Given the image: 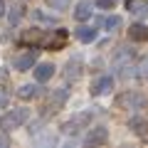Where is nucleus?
<instances>
[{
    "mask_svg": "<svg viewBox=\"0 0 148 148\" xmlns=\"http://www.w3.org/2000/svg\"><path fill=\"white\" fill-rule=\"evenodd\" d=\"M27 119H30V111L27 109H12V111H8V114L0 116V128H3V131H15V128H20Z\"/></svg>",
    "mask_w": 148,
    "mask_h": 148,
    "instance_id": "obj_1",
    "label": "nucleus"
},
{
    "mask_svg": "<svg viewBox=\"0 0 148 148\" xmlns=\"http://www.w3.org/2000/svg\"><path fill=\"white\" fill-rule=\"evenodd\" d=\"M37 64V52L32 49V52H25V54H17L15 59H12V67L17 69V72H27V69H32Z\"/></svg>",
    "mask_w": 148,
    "mask_h": 148,
    "instance_id": "obj_2",
    "label": "nucleus"
},
{
    "mask_svg": "<svg viewBox=\"0 0 148 148\" xmlns=\"http://www.w3.org/2000/svg\"><path fill=\"white\" fill-rule=\"evenodd\" d=\"M89 121H91V111H86V114H77V116L69 119L62 128H64V133H77V131H79V126H86Z\"/></svg>",
    "mask_w": 148,
    "mask_h": 148,
    "instance_id": "obj_3",
    "label": "nucleus"
},
{
    "mask_svg": "<svg viewBox=\"0 0 148 148\" xmlns=\"http://www.w3.org/2000/svg\"><path fill=\"white\" fill-rule=\"evenodd\" d=\"M52 77H54V64H52V62H40V64H35V79L40 82V84L49 82Z\"/></svg>",
    "mask_w": 148,
    "mask_h": 148,
    "instance_id": "obj_4",
    "label": "nucleus"
},
{
    "mask_svg": "<svg viewBox=\"0 0 148 148\" xmlns=\"http://www.w3.org/2000/svg\"><path fill=\"white\" fill-rule=\"evenodd\" d=\"M111 89H114V77H109V74H106V77H99V79L91 84V94H94V96L109 94Z\"/></svg>",
    "mask_w": 148,
    "mask_h": 148,
    "instance_id": "obj_5",
    "label": "nucleus"
},
{
    "mask_svg": "<svg viewBox=\"0 0 148 148\" xmlns=\"http://www.w3.org/2000/svg\"><path fill=\"white\" fill-rule=\"evenodd\" d=\"M64 101H67V89H64V86H62V89H54L52 94H49L47 109H49V111L54 114V111H59V109L64 106Z\"/></svg>",
    "mask_w": 148,
    "mask_h": 148,
    "instance_id": "obj_6",
    "label": "nucleus"
},
{
    "mask_svg": "<svg viewBox=\"0 0 148 148\" xmlns=\"http://www.w3.org/2000/svg\"><path fill=\"white\" fill-rule=\"evenodd\" d=\"M106 138H109V131H106L104 126H96V128H91V131L86 133L84 143H89V146H99V143H106Z\"/></svg>",
    "mask_w": 148,
    "mask_h": 148,
    "instance_id": "obj_7",
    "label": "nucleus"
},
{
    "mask_svg": "<svg viewBox=\"0 0 148 148\" xmlns=\"http://www.w3.org/2000/svg\"><path fill=\"white\" fill-rule=\"evenodd\" d=\"M128 37H131L133 42H146V40H148V25H143V22H133L131 30H128Z\"/></svg>",
    "mask_w": 148,
    "mask_h": 148,
    "instance_id": "obj_8",
    "label": "nucleus"
},
{
    "mask_svg": "<svg viewBox=\"0 0 148 148\" xmlns=\"http://www.w3.org/2000/svg\"><path fill=\"white\" fill-rule=\"evenodd\" d=\"M74 17H77L79 22L89 20V17H91V0H79L77 8H74Z\"/></svg>",
    "mask_w": 148,
    "mask_h": 148,
    "instance_id": "obj_9",
    "label": "nucleus"
},
{
    "mask_svg": "<svg viewBox=\"0 0 148 148\" xmlns=\"http://www.w3.org/2000/svg\"><path fill=\"white\" fill-rule=\"evenodd\" d=\"M74 35H77V40H79V42H84V45H89V42H94V40H96V30H94V27H89V25L77 27V32H74Z\"/></svg>",
    "mask_w": 148,
    "mask_h": 148,
    "instance_id": "obj_10",
    "label": "nucleus"
},
{
    "mask_svg": "<svg viewBox=\"0 0 148 148\" xmlns=\"http://www.w3.org/2000/svg\"><path fill=\"white\" fill-rule=\"evenodd\" d=\"M143 104H146V99H143L141 94H123L121 99H119V106H133V109H141Z\"/></svg>",
    "mask_w": 148,
    "mask_h": 148,
    "instance_id": "obj_11",
    "label": "nucleus"
},
{
    "mask_svg": "<svg viewBox=\"0 0 148 148\" xmlns=\"http://www.w3.org/2000/svg\"><path fill=\"white\" fill-rule=\"evenodd\" d=\"M17 96H20V99H25V101L35 99V96H37V86H35V84H22L20 89H17Z\"/></svg>",
    "mask_w": 148,
    "mask_h": 148,
    "instance_id": "obj_12",
    "label": "nucleus"
},
{
    "mask_svg": "<svg viewBox=\"0 0 148 148\" xmlns=\"http://www.w3.org/2000/svg\"><path fill=\"white\" fill-rule=\"evenodd\" d=\"M101 25H104V30H116V27L121 25V17L119 15H109V17L101 20Z\"/></svg>",
    "mask_w": 148,
    "mask_h": 148,
    "instance_id": "obj_13",
    "label": "nucleus"
},
{
    "mask_svg": "<svg viewBox=\"0 0 148 148\" xmlns=\"http://www.w3.org/2000/svg\"><path fill=\"white\" fill-rule=\"evenodd\" d=\"M79 77V59H72L67 64V79H77Z\"/></svg>",
    "mask_w": 148,
    "mask_h": 148,
    "instance_id": "obj_14",
    "label": "nucleus"
},
{
    "mask_svg": "<svg viewBox=\"0 0 148 148\" xmlns=\"http://www.w3.org/2000/svg\"><path fill=\"white\" fill-rule=\"evenodd\" d=\"M64 40H67V32L59 30V32H57V37H54L52 42H49V49H59V47L64 45Z\"/></svg>",
    "mask_w": 148,
    "mask_h": 148,
    "instance_id": "obj_15",
    "label": "nucleus"
},
{
    "mask_svg": "<svg viewBox=\"0 0 148 148\" xmlns=\"http://www.w3.org/2000/svg\"><path fill=\"white\" fill-rule=\"evenodd\" d=\"M32 17H35V20H40V22H47V25H54V22H57V17L45 15V12H40V10H35V12H32Z\"/></svg>",
    "mask_w": 148,
    "mask_h": 148,
    "instance_id": "obj_16",
    "label": "nucleus"
},
{
    "mask_svg": "<svg viewBox=\"0 0 148 148\" xmlns=\"http://www.w3.org/2000/svg\"><path fill=\"white\" fill-rule=\"evenodd\" d=\"M131 128H133V131H136V133H143V131H146V128H148V123L146 121H143V119H131Z\"/></svg>",
    "mask_w": 148,
    "mask_h": 148,
    "instance_id": "obj_17",
    "label": "nucleus"
},
{
    "mask_svg": "<svg viewBox=\"0 0 148 148\" xmlns=\"http://www.w3.org/2000/svg\"><path fill=\"white\" fill-rule=\"evenodd\" d=\"M94 5H99L101 10H114V5H116V0H94Z\"/></svg>",
    "mask_w": 148,
    "mask_h": 148,
    "instance_id": "obj_18",
    "label": "nucleus"
},
{
    "mask_svg": "<svg viewBox=\"0 0 148 148\" xmlns=\"http://www.w3.org/2000/svg\"><path fill=\"white\" fill-rule=\"evenodd\" d=\"M47 3L54 8V10H64V8H67L69 3H72V0H47Z\"/></svg>",
    "mask_w": 148,
    "mask_h": 148,
    "instance_id": "obj_19",
    "label": "nucleus"
},
{
    "mask_svg": "<svg viewBox=\"0 0 148 148\" xmlns=\"http://www.w3.org/2000/svg\"><path fill=\"white\" fill-rule=\"evenodd\" d=\"M20 15H22V8H20V5H15V8L10 10V22H12V25L20 20Z\"/></svg>",
    "mask_w": 148,
    "mask_h": 148,
    "instance_id": "obj_20",
    "label": "nucleus"
},
{
    "mask_svg": "<svg viewBox=\"0 0 148 148\" xmlns=\"http://www.w3.org/2000/svg\"><path fill=\"white\" fill-rule=\"evenodd\" d=\"M8 101H10V99H8V94H5V91H0V109H5Z\"/></svg>",
    "mask_w": 148,
    "mask_h": 148,
    "instance_id": "obj_21",
    "label": "nucleus"
},
{
    "mask_svg": "<svg viewBox=\"0 0 148 148\" xmlns=\"http://www.w3.org/2000/svg\"><path fill=\"white\" fill-rule=\"evenodd\" d=\"M141 74H143V77H148V59L143 62V67H141Z\"/></svg>",
    "mask_w": 148,
    "mask_h": 148,
    "instance_id": "obj_22",
    "label": "nucleus"
},
{
    "mask_svg": "<svg viewBox=\"0 0 148 148\" xmlns=\"http://www.w3.org/2000/svg\"><path fill=\"white\" fill-rule=\"evenodd\" d=\"M5 15V0H0V17Z\"/></svg>",
    "mask_w": 148,
    "mask_h": 148,
    "instance_id": "obj_23",
    "label": "nucleus"
},
{
    "mask_svg": "<svg viewBox=\"0 0 148 148\" xmlns=\"http://www.w3.org/2000/svg\"><path fill=\"white\" fill-rule=\"evenodd\" d=\"M3 82H8V72H0V84Z\"/></svg>",
    "mask_w": 148,
    "mask_h": 148,
    "instance_id": "obj_24",
    "label": "nucleus"
},
{
    "mask_svg": "<svg viewBox=\"0 0 148 148\" xmlns=\"http://www.w3.org/2000/svg\"><path fill=\"white\" fill-rule=\"evenodd\" d=\"M0 146H8V138H0Z\"/></svg>",
    "mask_w": 148,
    "mask_h": 148,
    "instance_id": "obj_25",
    "label": "nucleus"
}]
</instances>
